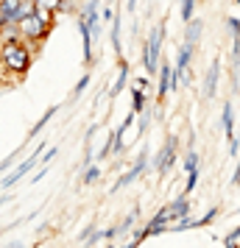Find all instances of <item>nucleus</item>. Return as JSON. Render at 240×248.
I'll return each mask as SVG.
<instances>
[{
	"mask_svg": "<svg viewBox=\"0 0 240 248\" xmlns=\"http://www.w3.org/2000/svg\"><path fill=\"white\" fill-rule=\"evenodd\" d=\"M235 184L240 187V168H238V173H235Z\"/></svg>",
	"mask_w": 240,
	"mask_h": 248,
	"instance_id": "393cba45",
	"label": "nucleus"
},
{
	"mask_svg": "<svg viewBox=\"0 0 240 248\" xmlns=\"http://www.w3.org/2000/svg\"><path fill=\"white\" fill-rule=\"evenodd\" d=\"M143 170H145V154H140V156H137V162L131 165V170H128L126 176H120V181H117V187H128V184H131V181H134V179L140 176V173H143Z\"/></svg>",
	"mask_w": 240,
	"mask_h": 248,
	"instance_id": "6e6552de",
	"label": "nucleus"
},
{
	"mask_svg": "<svg viewBox=\"0 0 240 248\" xmlns=\"http://www.w3.org/2000/svg\"><path fill=\"white\" fill-rule=\"evenodd\" d=\"M112 47H114V53L123 50L120 47V17H114V23H112Z\"/></svg>",
	"mask_w": 240,
	"mask_h": 248,
	"instance_id": "f8f14e48",
	"label": "nucleus"
},
{
	"mask_svg": "<svg viewBox=\"0 0 240 248\" xmlns=\"http://www.w3.org/2000/svg\"><path fill=\"white\" fill-rule=\"evenodd\" d=\"M162 31L165 28H154L148 36V45H145V53H143V64H145V70H148V76H154L157 73V67H160V47H162Z\"/></svg>",
	"mask_w": 240,
	"mask_h": 248,
	"instance_id": "20e7f679",
	"label": "nucleus"
},
{
	"mask_svg": "<svg viewBox=\"0 0 240 248\" xmlns=\"http://www.w3.org/2000/svg\"><path fill=\"white\" fill-rule=\"evenodd\" d=\"M224 131H226L229 142H232V154H238V140H235V117H232V103H226L224 106Z\"/></svg>",
	"mask_w": 240,
	"mask_h": 248,
	"instance_id": "0eeeda50",
	"label": "nucleus"
},
{
	"mask_svg": "<svg viewBox=\"0 0 240 248\" xmlns=\"http://www.w3.org/2000/svg\"><path fill=\"white\" fill-rule=\"evenodd\" d=\"M36 12V3L34 0H20V17H28V14Z\"/></svg>",
	"mask_w": 240,
	"mask_h": 248,
	"instance_id": "a211bd4d",
	"label": "nucleus"
},
{
	"mask_svg": "<svg viewBox=\"0 0 240 248\" xmlns=\"http://www.w3.org/2000/svg\"><path fill=\"white\" fill-rule=\"evenodd\" d=\"M198 39H201V20H193V23H190V28H187V39H184V42L195 47V42H198Z\"/></svg>",
	"mask_w": 240,
	"mask_h": 248,
	"instance_id": "9b49d317",
	"label": "nucleus"
},
{
	"mask_svg": "<svg viewBox=\"0 0 240 248\" xmlns=\"http://www.w3.org/2000/svg\"><path fill=\"white\" fill-rule=\"evenodd\" d=\"M17 31H20V39H23V42L36 45V42H42L48 36L50 25H45L36 14H28V17H20V20H17Z\"/></svg>",
	"mask_w": 240,
	"mask_h": 248,
	"instance_id": "f03ea898",
	"label": "nucleus"
},
{
	"mask_svg": "<svg viewBox=\"0 0 240 248\" xmlns=\"http://www.w3.org/2000/svg\"><path fill=\"white\" fill-rule=\"evenodd\" d=\"M36 6H42V9H50V12H56L59 14V9H62V0H34Z\"/></svg>",
	"mask_w": 240,
	"mask_h": 248,
	"instance_id": "6ab92c4d",
	"label": "nucleus"
},
{
	"mask_svg": "<svg viewBox=\"0 0 240 248\" xmlns=\"http://www.w3.org/2000/svg\"><path fill=\"white\" fill-rule=\"evenodd\" d=\"M126 76H128V67L123 64V70H120V78H117V84L112 87V92H109V95H117V92H120L123 87H126Z\"/></svg>",
	"mask_w": 240,
	"mask_h": 248,
	"instance_id": "f3484780",
	"label": "nucleus"
},
{
	"mask_svg": "<svg viewBox=\"0 0 240 248\" xmlns=\"http://www.w3.org/2000/svg\"><path fill=\"white\" fill-rule=\"evenodd\" d=\"M17 154H20V148H17V151H14L12 156H9V159H6V162H3V165H0V173H6V170L12 168V165H14V159H17Z\"/></svg>",
	"mask_w": 240,
	"mask_h": 248,
	"instance_id": "4be33fe9",
	"label": "nucleus"
},
{
	"mask_svg": "<svg viewBox=\"0 0 240 248\" xmlns=\"http://www.w3.org/2000/svg\"><path fill=\"white\" fill-rule=\"evenodd\" d=\"M184 168H187V173L198 168V154H195V151H190V154H187V162H184Z\"/></svg>",
	"mask_w": 240,
	"mask_h": 248,
	"instance_id": "aec40b11",
	"label": "nucleus"
},
{
	"mask_svg": "<svg viewBox=\"0 0 240 248\" xmlns=\"http://www.w3.org/2000/svg\"><path fill=\"white\" fill-rule=\"evenodd\" d=\"M193 9H195V0H182V17H184V23H190V20H193Z\"/></svg>",
	"mask_w": 240,
	"mask_h": 248,
	"instance_id": "2eb2a0df",
	"label": "nucleus"
},
{
	"mask_svg": "<svg viewBox=\"0 0 240 248\" xmlns=\"http://www.w3.org/2000/svg\"><path fill=\"white\" fill-rule=\"evenodd\" d=\"M36 17H39V20H42V23L45 25H50V28H53V17H56V12H50V9H42V6H36Z\"/></svg>",
	"mask_w": 240,
	"mask_h": 248,
	"instance_id": "ddd939ff",
	"label": "nucleus"
},
{
	"mask_svg": "<svg viewBox=\"0 0 240 248\" xmlns=\"http://www.w3.org/2000/svg\"><path fill=\"white\" fill-rule=\"evenodd\" d=\"M218 73H221V67H218V62L209 67V73H207V84H204V98H212L215 95V87H218Z\"/></svg>",
	"mask_w": 240,
	"mask_h": 248,
	"instance_id": "1a4fd4ad",
	"label": "nucleus"
},
{
	"mask_svg": "<svg viewBox=\"0 0 240 248\" xmlns=\"http://www.w3.org/2000/svg\"><path fill=\"white\" fill-rule=\"evenodd\" d=\"M6 201H9V198H6V195H3V198H0V206H3V203H6Z\"/></svg>",
	"mask_w": 240,
	"mask_h": 248,
	"instance_id": "a878e982",
	"label": "nucleus"
},
{
	"mask_svg": "<svg viewBox=\"0 0 240 248\" xmlns=\"http://www.w3.org/2000/svg\"><path fill=\"white\" fill-rule=\"evenodd\" d=\"M6 248H25L23 243H12V246H6Z\"/></svg>",
	"mask_w": 240,
	"mask_h": 248,
	"instance_id": "b1692460",
	"label": "nucleus"
},
{
	"mask_svg": "<svg viewBox=\"0 0 240 248\" xmlns=\"http://www.w3.org/2000/svg\"><path fill=\"white\" fill-rule=\"evenodd\" d=\"M39 154H45V142H36V151H34V154H31L28 159H23V162L17 165V170H14V173H9V176H3V181H0V187H3V190H12V187L17 184V181H23L25 176L31 173V168L36 165V159H39Z\"/></svg>",
	"mask_w": 240,
	"mask_h": 248,
	"instance_id": "7ed1b4c3",
	"label": "nucleus"
},
{
	"mask_svg": "<svg viewBox=\"0 0 240 248\" xmlns=\"http://www.w3.org/2000/svg\"><path fill=\"white\" fill-rule=\"evenodd\" d=\"M56 112H59V106H50V109H48V112L42 114V120H36V125L31 128V131H28V137H36V134H39V131H42V128L48 125V120H50V117H53Z\"/></svg>",
	"mask_w": 240,
	"mask_h": 248,
	"instance_id": "9d476101",
	"label": "nucleus"
},
{
	"mask_svg": "<svg viewBox=\"0 0 240 248\" xmlns=\"http://www.w3.org/2000/svg\"><path fill=\"white\" fill-rule=\"evenodd\" d=\"M176 84H179V81H176V73H173V67L165 62L160 67V98H168V92L176 90Z\"/></svg>",
	"mask_w": 240,
	"mask_h": 248,
	"instance_id": "39448f33",
	"label": "nucleus"
},
{
	"mask_svg": "<svg viewBox=\"0 0 240 248\" xmlns=\"http://www.w3.org/2000/svg\"><path fill=\"white\" fill-rule=\"evenodd\" d=\"M173 162H176V140L171 137V140L165 142V148L160 151V156H157V170H160V173H165Z\"/></svg>",
	"mask_w": 240,
	"mask_h": 248,
	"instance_id": "423d86ee",
	"label": "nucleus"
},
{
	"mask_svg": "<svg viewBox=\"0 0 240 248\" xmlns=\"http://www.w3.org/2000/svg\"><path fill=\"white\" fill-rule=\"evenodd\" d=\"M98 176H101V168H98V165H90V168H87V173L81 176V184H92Z\"/></svg>",
	"mask_w": 240,
	"mask_h": 248,
	"instance_id": "4468645a",
	"label": "nucleus"
},
{
	"mask_svg": "<svg viewBox=\"0 0 240 248\" xmlns=\"http://www.w3.org/2000/svg\"><path fill=\"white\" fill-rule=\"evenodd\" d=\"M31 62H34V45H31V42L17 39V42L0 45V67L6 70V73H12V76L28 73Z\"/></svg>",
	"mask_w": 240,
	"mask_h": 248,
	"instance_id": "f257e3e1",
	"label": "nucleus"
},
{
	"mask_svg": "<svg viewBox=\"0 0 240 248\" xmlns=\"http://www.w3.org/2000/svg\"><path fill=\"white\" fill-rule=\"evenodd\" d=\"M56 154H59V148H56V145H53V148H48V151H45V156H42V165H48V162H50V159L56 156Z\"/></svg>",
	"mask_w": 240,
	"mask_h": 248,
	"instance_id": "5701e85b",
	"label": "nucleus"
},
{
	"mask_svg": "<svg viewBox=\"0 0 240 248\" xmlns=\"http://www.w3.org/2000/svg\"><path fill=\"white\" fill-rule=\"evenodd\" d=\"M195 184H198V168L190 170V176H187V192H193V190H195Z\"/></svg>",
	"mask_w": 240,
	"mask_h": 248,
	"instance_id": "412c9836",
	"label": "nucleus"
},
{
	"mask_svg": "<svg viewBox=\"0 0 240 248\" xmlns=\"http://www.w3.org/2000/svg\"><path fill=\"white\" fill-rule=\"evenodd\" d=\"M87 87H90V76H81V81L76 84V87H73V98H70V101H76V98H79L81 92L87 90Z\"/></svg>",
	"mask_w": 240,
	"mask_h": 248,
	"instance_id": "dca6fc26",
	"label": "nucleus"
}]
</instances>
